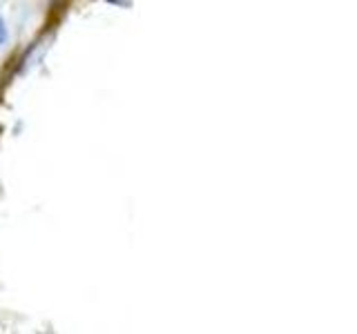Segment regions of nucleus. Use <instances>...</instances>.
Wrapping results in <instances>:
<instances>
[{
  "instance_id": "obj_1",
  "label": "nucleus",
  "mask_w": 357,
  "mask_h": 334,
  "mask_svg": "<svg viewBox=\"0 0 357 334\" xmlns=\"http://www.w3.org/2000/svg\"><path fill=\"white\" fill-rule=\"evenodd\" d=\"M5 38H7V29H5V22L0 20V42H5Z\"/></svg>"
}]
</instances>
